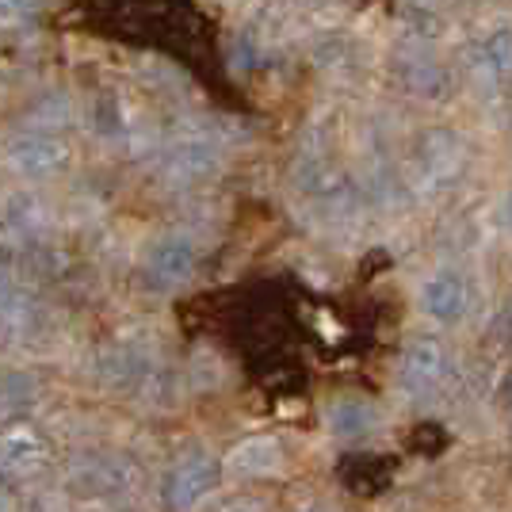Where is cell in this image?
Wrapping results in <instances>:
<instances>
[{
    "instance_id": "1",
    "label": "cell",
    "mask_w": 512,
    "mask_h": 512,
    "mask_svg": "<svg viewBox=\"0 0 512 512\" xmlns=\"http://www.w3.org/2000/svg\"><path fill=\"white\" fill-rule=\"evenodd\" d=\"M218 478H222L218 459H211L207 451H184L161 482V501L172 512H192L218 490Z\"/></svg>"
},
{
    "instance_id": "2",
    "label": "cell",
    "mask_w": 512,
    "mask_h": 512,
    "mask_svg": "<svg viewBox=\"0 0 512 512\" xmlns=\"http://www.w3.org/2000/svg\"><path fill=\"white\" fill-rule=\"evenodd\" d=\"M46 467V436L31 421L0 425V470L12 478H31Z\"/></svg>"
},
{
    "instance_id": "3",
    "label": "cell",
    "mask_w": 512,
    "mask_h": 512,
    "mask_svg": "<svg viewBox=\"0 0 512 512\" xmlns=\"http://www.w3.org/2000/svg\"><path fill=\"white\" fill-rule=\"evenodd\" d=\"M73 474H77V482H85L88 490L100 493V497H123V493L138 490V482H142L138 463H130L127 455H111V451L81 455Z\"/></svg>"
},
{
    "instance_id": "4",
    "label": "cell",
    "mask_w": 512,
    "mask_h": 512,
    "mask_svg": "<svg viewBox=\"0 0 512 512\" xmlns=\"http://www.w3.org/2000/svg\"><path fill=\"white\" fill-rule=\"evenodd\" d=\"M8 165L27 180H50L69 165V146L54 134H23L8 146Z\"/></svg>"
},
{
    "instance_id": "5",
    "label": "cell",
    "mask_w": 512,
    "mask_h": 512,
    "mask_svg": "<svg viewBox=\"0 0 512 512\" xmlns=\"http://www.w3.org/2000/svg\"><path fill=\"white\" fill-rule=\"evenodd\" d=\"M195 268V253L188 241H176V237H169V241H161L157 249L150 253V260H146V276H150L153 287H161V291H169V287H176V283H184V279L192 276Z\"/></svg>"
},
{
    "instance_id": "6",
    "label": "cell",
    "mask_w": 512,
    "mask_h": 512,
    "mask_svg": "<svg viewBox=\"0 0 512 512\" xmlns=\"http://www.w3.org/2000/svg\"><path fill=\"white\" fill-rule=\"evenodd\" d=\"M150 371H153L150 352L142 344H111L104 356H100V375H104L107 383L142 386Z\"/></svg>"
},
{
    "instance_id": "7",
    "label": "cell",
    "mask_w": 512,
    "mask_h": 512,
    "mask_svg": "<svg viewBox=\"0 0 512 512\" xmlns=\"http://www.w3.org/2000/svg\"><path fill=\"white\" fill-rule=\"evenodd\" d=\"M279 463H283V451H279L276 440H264V436L237 444L226 459V467L234 474H276Z\"/></svg>"
},
{
    "instance_id": "8",
    "label": "cell",
    "mask_w": 512,
    "mask_h": 512,
    "mask_svg": "<svg viewBox=\"0 0 512 512\" xmlns=\"http://www.w3.org/2000/svg\"><path fill=\"white\" fill-rule=\"evenodd\" d=\"M425 302H428V310H432L436 318H455V314L463 310L467 295H463L459 279H436V283L425 291Z\"/></svg>"
},
{
    "instance_id": "9",
    "label": "cell",
    "mask_w": 512,
    "mask_h": 512,
    "mask_svg": "<svg viewBox=\"0 0 512 512\" xmlns=\"http://www.w3.org/2000/svg\"><path fill=\"white\" fill-rule=\"evenodd\" d=\"M409 375H436L440 371V352L432 348V344H417L413 352H409Z\"/></svg>"
},
{
    "instance_id": "10",
    "label": "cell",
    "mask_w": 512,
    "mask_h": 512,
    "mask_svg": "<svg viewBox=\"0 0 512 512\" xmlns=\"http://www.w3.org/2000/svg\"><path fill=\"white\" fill-rule=\"evenodd\" d=\"M31 512H73V501H62V497L46 493V497H35V501H31Z\"/></svg>"
},
{
    "instance_id": "11",
    "label": "cell",
    "mask_w": 512,
    "mask_h": 512,
    "mask_svg": "<svg viewBox=\"0 0 512 512\" xmlns=\"http://www.w3.org/2000/svg\"><path fill=\"white\" fill-rule=\"evenodd\" d=\"M73 512H115V505H111V497L92 493L88 501H73Z\"/></svg>"
},
{
    "instance_id": "12",
    "label": "cell",
    "mask_w": 512,
    "mask_h": 512,
    "mask_svg": "<svg viewBox=\"0 0 512 512\" xmlns=\"http://www.w3.org/2000/svg\"><path fill=\"white\" fill-rule=\"evenodd\" d=\"M218 512H264L260 505H256L253 497H234V501H226Z\"/></svg>"
},
{
    "instance_id": "13",
    "label": "cell",
    "mask_w": 512,
    "mask_h": 512,
    "mask_svg": "<svg viewBox=\"0 0 512 512\" xmlns=\"http://www.w3.org/2000/svg\"><path fill=\"white\" fill-rule=\"evenodd\" d=\"M23 8H27V0H0V23L16 20Z\"/></svg>"
},
{
    "instance_id": "14",
    "label": "cell",
    "mask_w": 512,
    "mask_h": 512,
    "mask_svg": "<svg viewBox=\"0 0 512 512\" xmlns=\"http://www.w3.org/2000/svg\"><path fill=\"white\" fill-rule=\"evenodd\" d=\"M0 512H16V501H12V493L0 486Z\"/></svg>"
}]
</instances>
